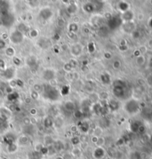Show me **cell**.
Returning <instances> with one entry per match:
<instances>
[{"label":"cell","mask_w":152,"mask_h":159,"mask_svg":"<svg viewBox=\"0 0 152 159\" xmlns=\"http://www.w3.org/2000/svg\"><path fill=\"white\" fill-rule=\"evenodd\" d=\"M42 95L45 98L49 100L55 101L59 99L60 97V93L59 91L56 89V87L51 86V85H47L46 86L43 87L42 89Z\"/></svg>","instance_id":"obj_2"},{"label":"cell","mask_w":152,"mask_h":159,"mask_svg":"<svg viewBox=\"0 0 152 159\" xmlns=\"http://www.w3.org/2000/svg\"><path fill=\"white\" fill-rule=\"evenodd\" d=\"M78 28H79L78 25L76 24V23H71L68 26V31H69L70 33H76V32L77 31Z\"/></svg>","instance_id":"obj_19"},{"label":"cell","mask_w":152,"mask_h":159,"mask_svg":"<svg viewBox=\"0 0 152 159\" xmlns=\"http://www.w3.org/2000/svg\"><path fill=\"white\" fill-rule=\"evenodd\" d=\"M139 109H140L139 103L136 100H134V99L127 100L124 105L125 111L129 115L136 114L139 111Z\"/></svg>","instance_id":"obj_3"},{"label":"cell","mask_w":152,"mask_h":159,"mask_svg":"<svg viewBox=\"0 0 152 159\" xmlns=\"http://www.w3.org/2000/svg\"><path fill=\"white\" fill-rule=\"evenodd\" d=\"M10 42L13 44H20L22 41H23V39H24V34L23 33L20 31H19L18 29L17 30H15L10 33Z\"/></svg>","instance_id":"obj_4"},{"label":"cell","mask_w":152,"mask_h":159,"mask_svg":"<svg viewBox=\"0 0 152 159\" xmlns=\"http://www.w3.org/2000/svg\"><path fill=\"white\" fill-rule=\"evenodd\" d=\"M98 96H99V99H101L102 100H105L108 97V94L105 92H102Z\"/></svg>","instance_id":"obj_26"},{"label":"cell","mask_w":152,"mask_h":159,"mask_svg":"<svg viewBox=\"0 0 152 159\" xmlns=\"http://www.w3.org/2000/svg\"><path fill=\"white\" fill-rule=\"evenodd\" d=\"M56 73L53 69L47 68L42 72V78L46 81H51L55 79Z\"/></svg>","instance_id":"obj_8"},{"label":"cell","mask_w":152,"mask_h":159,"mask_svg":"<svg viewBox=\"0 0 152 159\" xmlns=\"http://www.w3.org/2000/svg\"><path fill=\"white\" fill-rule=\"evenodd\" d=\"M5 42L3 40H0V49H3L5 47Z\"/></svg>","instance_id":"obj_31"},{"label":"cell","mask_w":152,"mask_h":159,"mask_svg":"<svg viewBox=\"0 0 152 159\" xmlns=\"http://www.w3.org/2000/svg\"><path fill=\"white\" fill-rule=\"evenodd\" d=\"M101 81L102 82V83L104 84H106V85H108L111 83V76L108 73H103L101 75Z\"/></svg>","instance_id":"obj_14"},{"label":"cell","mask_w":152,"mask_h":159,"mask_svg":"<svg viewBox=\"0 0 152 159\" xmlns=\"http://www.w3.org/2000/svg\"><path fill=\"white\" fill-rule=\"evenodd\" d=\"M18 143L20 145H25L29 143V138L26 135H22L18 140Z\"/></svg>","instance_id":"obj_17"},{"label":"cell","mask_w":152,"mask_h":159,"mask_svg":"<svg viewBox=\"0 0 152 159\" xmlns=\"http://www.w3.org/2000/svg\"><path fill=\"white\" fill-rule=\"evenodd\" d=\"M42 89H43V87H42L39 84H35L33 85V91L40 93V92H42Z\"/></svg>","instance_id":"obj_27"},{"label":"cell","mask_w":152,"mask_h":159,"mask_svg":"<svg viewBox=\"0 0 152 159\" xmlns=\"http://www.w3.org/2000/svg\"><path fill=\"white\" fill-rule=\"evenodd\" d=\"M119 102L115 100H111L108 102V108L111 110V111H116L119 109Z\"/></svg>","instance_id":"obj_11"},{"label":"cell","mask_w":152,"mask_h":159,"mask_svg":"<svg viewBox=\"0 0 152 159\" xmlns=\"http://www.w3.org/2000/svg\"><path fill=\"white\" fill-rule=\"evenodd\" d=\"M65 108L68 112H74L76 110V105L72 101H67L65 103Z\"/></svg>","instance_id":"obj_12"},{"label":"cell","mask_w":152,"mask_h":159,"mask_svg":"<svg viewBox=\"0 0 152 159\" xmlns=\"http://www.w3.org/2000/svg\"><path fill=\"white\" fill-rule=\"evenodd\" d=\"M105 155V151L104 149L100 147H97L93 152V156L96 159L103 158Z\"/></svg>","instance_id":"obj_9"},{"label":"cell","mask_w":152,"mask_h":159,"mask_svg":"<svg viewBox=\"0 0 152 159\" xmlns=\"http://www.w3.org/2000/svg\"><path fill=\"white\" fill-rule=\"evenodd\" d=\"M16 159H20V158H16Z\"/></svg>","instance_id":"obj_39"},{"label":"cell","mask_w":152,"mask_h":159,"mask_svg":"<svg viewBox=\"0 0 152 159\" xmlns=\"http://www.w3.org/2000/svg\"><path fill=\"white\" fill-rule=\"evenodd\" d=\"M14 73H15V70L12 68H8L5 71V77L7 79H12L14 76Z\"/></svg>","instance_id":"obj_15"},{"label":"cell","mask_w":152,"mask_h":159,"mask_svg":"<svg viewBox=\"0 0 152 159\" xmlns=\"http://www.w3.org/2000/svg\"><path fill=\"white\" fill-rule=\"evenodd\" d=\"M82 154L81 149L79 147H74L71 150V155L74 157H80Z\"/></svg>","instance_id":"obj_18"},{"label":"cell","mask_w":152,"mask_h":159,"mask_svg":"<svg viewBox=\"0 0 152 159\" xmlns=\"http://www.w3.org/2000/svg\"><path fill=\"white\" fill-rule=\"evenodd\" d=\"M104 57H105V58L109 60V59L111 58V54L109 53V52H106V53H105V54H104Z\"/></svg>","instance_id":"obj_33"},{"label":"cell","mask_w":152,"mask_h":159,"mask_svg":"<svg viewBox=\"0 0 152 159\" xmlns=\"http://www.w3.org/2000/svg\"><path fill=\"white\" fill-rule=\"evenodd\" d=\"M53 16V11L48 8H45L40 12V17L44 21H48Z\"/></svg>","instance_id":"obj_6"},{"label":"cell","mask_w":152,"mask_h":159,"mask_svg":"<svg viewBox=\"0 0 152 159\" xmlns=\"http://www.w3.org/2000/svg\"><path fill=\"white\" fill-rule=\"evenodd\" d=\"M44 124L45 127L50 128L53 125V120L51 117H47L44 120Z\"/></svg>","instance_id":"obj_16"},{"label":"cell","mask_w":152,"mask_h":159,"mask_svg":"<svg viewBox=\"0 0 152 159\" xmlns=\"http://www.w3.org/2000/svg\"><path fill=\"white\" fill-rule=\"evenodd\" d=\"M127 93V86L122 80H116L113 83V94L118 99H123Z\"/></svg>","instance_id":"obj_1"},{"label":"cell","mask_w":152,"mask_h":159,"mask_svg":"<svg viewBox=\"0 0 152 159\" xmlns=\"http://www.w3.org/2000/svg\"><path fill=\"white\" fill-rule=\"evenodd\" d=\"M15 49L13 47H8L5 49V54L8 57H13L15 55Z\"/></svg>","instance_id":"obj_20"},{"label":"cell","mask_w":152,"mask_h":159,"mask_svg":"<svg viewBox=\"0 0 152 159\" xmlns=\"http://www.w3.org/2000/svg\"><path fill=\"white\" fill-rule=\"evenodd\" d=\"M74 115H75V117H77V118H80L82 116L83 113L80 110H75L74 111Z\"/></svg>","instance_id":"obj_28"},{"label":"cell","mask_w":152,"mask_h":159,"mask_svg":"<svg viewBox=\"0 0 152 159\" xmlns=\"http://www.w3.org/2000/svg\"><path fill=\"white\" fill-rule=\"evenodd\" d=\"M24 123L26 125V126H28L30 124V120L28 118V117H25L24 119Z\"/></svg>","instance_id":"obj_32"},{"label":"cell","mask_w":152,"mask_h":159,"mask_svg":"<svg viewBox=\"0 0 152 159\" xmlns=\"http://www.w3.org/2000/svg\"><path fill=\"white\" fill-rule=\"evenodd\" d=\"M102 134V129L100 127H97L93 130V135L97 137H100Z\"/></svg>","instance_id":"obj_23"},{"label":"cell","mask_w":152,"mask_h":159,"mask_svg":"<svg viewBox=\"0 0 152 159\" xmlns=\"http://www.w3.org/2000/svg\"><path fill=\"white\" fill-rule=\"evenodd\" d=\"M13 21H14L13 17L9 13L2 15L1 22H2V25H3L5 27H10V25L13 23Z\"/></svg>","instance_id":"obj_5"},{"label":"cell","mask_w":152,"mask_h":159,"mask_svg":"<svg viewBox=\"0 0 152 159\" xmlns=\"http://www.w3.org/2000/svg\"><path fill=\"white\" fill-rule=\"evenodd\" d=\"M105 159H112V158H108H108H105Z\"/></svg>","instance_id":"obj_37"},{"label":"cell","mask_w":152,"mask_h":159,"mask_svg":"<svg viewBox=\"0 0 152 159\" xmlns=\"http://www.w3.org/2000/svg\"><path fill=\"white\" fill-rule=\"evenodd\" d=\"M98 1H100V2H102V1H103V0H98Z\"/></svg>","instance_id":"obj_38"},{"label":"cell","mask_w":152,"mask_h":159,"mask_svg":"<svg viewBox=\"0 0 152 159\" xmlns=\"http://www.w3.org/2000/svg\"><path fill=\"white\" fill-rule=\"evenodd\" d=\"M36 58L33 57H30L28 58V60H27V64H28L30 67L33 66V65L36 64Z\"/></svg>","instance_id":"obj_22"},{"label":"cell","mask_w":152,"mask_h":159,"mask_svg":"<svg viewBox=\"0 0 152 159\" xmlns=\"http://www.w3.org/2000/svg\"><path fill=\"white\" fill-rule=\"evenodd\" d=\"M36 109H34V108H33V109H31V110H30V114L31 115H36Z\"/></svg>","instance_id":"obj_35"},{"label":"cell","mask_w":152,"mask_h":159,"mask_svg":"<svg viewBox=\"0 0 152 159\" xmlns=\"http://www.w3.org/2000/svg\"><path fill=\"white\" fill-rule=\"evenodd\" d=\"M38 97H39V93L38 92H35V91H33L32 92H31V97L33 98V99H37L38 98Z\"/></svg>","instance_id":"obj_30"},{"label":"cell","mask_w":152,"mask_h":159,"mask_svg":"<svg viewBox=\"0 0 152 159\" xmlns=\"http://www.w3.org/2000/svg\"><path fill=\"white\" fill-rule=\"evenodd\" d=\"M55 159H64V158H63V157H62V156H58V157H56Z\"/></svg>","instance_id":"obj_36"},{"label":"cell","mask_w":152,"mask_h":159,"mask_svg":"<svg viewBox=\"0 0 152 159\" xmlns=\"http://www.w3.org/2000/svg\"><path fill=\"white\" fill-rule=\"evenodd\" d=\"M71 52L72 55H73L74 57H78L80 56L82 52V46L81 45H80L79 43L75 44L74 45L72 46L71 49Z\"/></svg>","instance_id":"obj_10"},{"label":"cell","mask_w":152,"mask_h":159,"mask_svg":"<svg viewBox=\"0 0 152 159\" xmlns=\"http://www.w3.org/2000/svg\"><path fill=\"white\" fill-rule=\"evenodd\" d=\"M112 66L114 69H119L121 66V63L119 60H116L113 62L112 63Z\"/></svg>","instance_id":"obj_25"},{"label":"cell","mask_w":152,"mask_h":159,"mask_svg":"<svg viewBox=\"0 0 152 159\" xmlns=\"http://www.w3.org/2000/svg\"><path fill=\"white\" fill-rule=\"evenodd\" d=\"M30 35L31 37H36L38 36V31L36 29H33L30 31Z\"/></svg>","instance_id":"obj_29"},{"label":"cell","mask_w":152,"mask_h":159,"mask_svg":"<svg viewBox=\"0 0 152 159\" xmlns=\"http://www.w3.org/2000/svg\"><path fill=\"white\" fill-rule=\"evenodd\" d=\"M118 8L120 11L125 12V11H128V4H126L125 2H122L121 3L118 5Z\"/></svg>","instance_id":"obj_21"},{"label":"cell","mask_w":152,"mask_h":159,"mask_svg":"<svg viewBox=\"0 0 152 159\" xmlns=\"http://www.w3.org/2000/svg\"><path fill=\"white\" fill-rule=\"evenodd\" d=\"M122 20L120 17H119L117 19V17H111L108 20V27L110 29H116L117 28H118L119 26H120L122 25Z\"/></svg>","instance_id":"obj_7"},{"label":"cell","mask_w":152,"mask_h":159,"mask_svg":"<svg viewBox=\"0 0 152 159\" xmlns=\"http://www.w3.org/2000/svg\"><path fill=\"white\" fill-rule=\"evenodd\" d=\"M83 10L85 11L86 13H91L95 12L93 5V4H92L91 2H88V3H86L85 5H84Z\"/></svg>","instance_id":"obj_13"},{"label":"cell","mask_w":152,"mask_h":159,"mask_svg":"<svg viewBox=\"0 0 152 159\" xmlns=\"http://www.w3.org/2000/svg\"><path fill=\"white\" fill-rule=\"evenodd\" d=\"M105 138H103V137H99L98 138V140H97V147H102V146L105 144Z\"/></svg>","instance_id":"obj_24"},{"label":"cell","mask_w":152,"mask_h":159,"mask_svg":"<svg viewBox=\"0 0 152 159\" xmlns=\"http://www.w3.org/2000/svg\"><path fill=\"white\" fill-rule=\"evenodd\" d=\"M98 138H99V137H97V136H94V135H93V136H92V138H91V141H92V143L97 144V140H98Z\"/></svg>","instance_id":"obj_34"}]
</instances>
